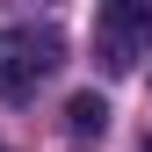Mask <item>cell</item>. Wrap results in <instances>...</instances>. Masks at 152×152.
<instances>
[{"label":"cell","instance_id":"1","mask_svg":"<svg viewBox=\"0 0 152 152\" xmlns=\"http://www.w3.org/2000/svg\"><path fill=\"white\" fill-rule=\"evenodd\" d=\"M58 65H65V36L58 29H36V22L0 29V102H29Z\"/></svg>","mask_w":152,"mask_h":152},{"label":"cell","instance_id":"2","mask_svg":"<svg viewBox=\"0 0 152 152\" xmlns=\"http://www.w3.org/2000/svg\"><path fill=\"white\" fill-rule=\"evenodd\" d=\"M145 36H152V0H109L94 15V58H102V72H130L145 58Z\"/></svg>","mask_w":152,"mask_h":152},{"label":"cell","instance_id":"3","mask_svg":"<svg viewBox=\"0 0 152 152\" xmlns=\"http://www.w3.org/2000/svg\"><path fill=\"white\" fill-rule=\"evenodd\" d=\"M102 130H109V102H102L94 87L72 94V102H65V138H72V145H94Z\"/></svg>","mask_w":152,"mask_h":152},{"label":"cell","instance_id":"4","mask_svg":"<svg viewBox=\"0 0 152 152\" xmlns=\"http://www.w3.org/2000/svg\"><path fill=\"white\" fill-rule=\"evenodd\" d=\"M0 152H7V145H0Z\"/></svg>","mask_w":152,"mask_h":152}]
</instances>
